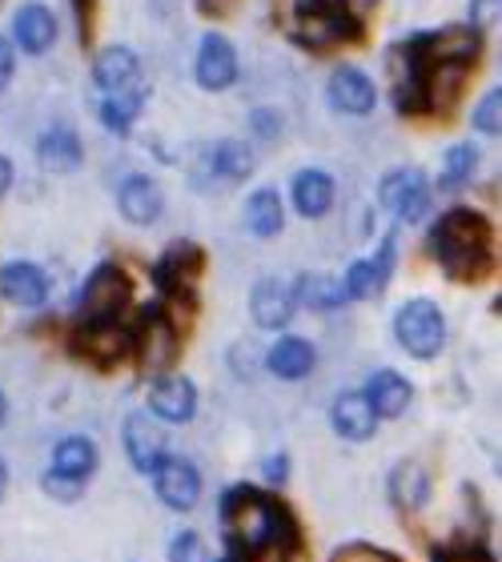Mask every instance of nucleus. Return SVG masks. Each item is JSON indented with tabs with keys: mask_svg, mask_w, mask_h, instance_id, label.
<instances>
[{
	"mask_svg": "<svg viewBox=\"0 0 502 562\" xmlns=\"http://www.w3.org/2000/svg\"><path fill=\"white\" fill-rule=\"evenodd\" d=\"M217 518L225 527V542H230V554L237 559H261V554H290L302 551V527H298V515L290 510V503H281L274 491H261V486H249V482H237L230 491H222L217 498Z\"/></svg>",
	"mask_w": 502,
	"mask_h": 562,
	"instance_id": "f257e3e1",
	"label": "nucleus"
},
{
	"mask_svg": "<svg viewBox=\"0 0 502 562\" xmlns=\"http://www.w3.org/2000/svg\"><path fill=\"white\" fill-rule=\"evenodd\" d=\"M426 254L450 281H479L491 270V222L479 210L455 205L443 217H434L426 234Z\"/></svg>",
	"mask_w": 502,
	"mask_h": 562,
	"instance_id": "f03ea898",
	"label": "nucleus"
},
{
	"mask_svg": "<svg viewBox=\"0 0 502 562\" xmlns=\"http://www.w3.org/2000/svg\"><path fill=\"white\" fill-rule=\"evenodd\" d=\"M394 341L414 362H434L446 350V314L434 297H410L394 310Z\"/></svg>",
	"mask_w": 502,
	"mask_h": 562,
	"instance_id": "7ed1b4c3",
	"label": "nucleus"
},
{
	"mask_svg": "<svg viewBox=\"0 0 502 562\" xmlns=\"http://www.w3.org/2000/svg\"><path fill=\"white\" fill-rule=\"evenodd\" d=\"M177 350H181V338H177V326L169 322V314L161 305H145L141 322L129 329V353L137 358L141 374H169V366L177 362Z\"/></svg>",
	"mask_w": 502,
	"mask_h": 562,
	"instance_id": "20e7f679",
	"label": "nucleus"
},
{
	"mask_svg": "<svg viewBox=\"0 0 502 562\" xmlns=\"http://www.w3.org/2000/svg\"><path fill=\"white\" fill-rule=\"evenodd\" d=\"M129 302H133V278L118 261H101L77 293V322H121Z\"/></svg>",
	"mask_w": 502,
	"mask_h": 562,
	"instance_id": "39448f33",
	"label": "nucleus"
},
{
	"mask_svg": "<svg viewBox=\"0 0 502 562\" xmlns=\"http://www.w3.org/2000/svg\"><path fill=\"white\" fill-rule=\"evenodd\" d=\"M406 48L422 69H431V65H462V69H470L482 53V29L479 24H446V29L410 36Z\"/></svg>",
	"mask_w": 502,
	"mask_h": 562,
	"instance_id": "423d86ee",
	"label": "nucleus"
},
{
	"mask_svg": "<svg viewBox=\"0 0 502 562\" xmlns=\"http://www.w3.org/2000/svg\"><path fill=\"white\" fill-rule=\"evenodd\" d=\"M431 198H434V189L419 165L390 169V173L382 177V186H378V205H382L386 213H394L402 225L422 222V217L431 213Z\"/></svg>",
	"mask_w": 502,
	"mask_h": 562,
	"instance_id": "0eeeda50",
	"label": "nucleus"
},
{
	"mask_svg": "<svg viewBox=\"0 0 502 562\" xmlns=\"http://www.w3.org/2000/svg\"><path fill=\"white\" fill-rule=\"evenodd\" d=\"M153 494L161 498V506L177 510V515H189L193 506L201 503V491H205V482H201V470L181 454H165L157 467H153Z\"/></svg>",
	"mask_w": 502,
	"mask_h": 562,
	"instance_id": "6e6552de",
	"label": "nucleus"
},
{
	"mask_svg": "<svg viewBox=\"0 0 502 562\" xmlns=\"http://www.w3.org/2000/svg\"><path fill=\"white\" fill-rule=\"evenodd\" d=\"M121 446H125L129 467L137 474H153V467L169 454V442H165V422H157L149 411H133L121 426Z\"/></svg>",
	"mask_w": 502,
	"mask_h": 562,
	"instance_id": "1a4fd4ad",
	"label": "nucleus"
},
{
	"mask_svg": "<svg viewBox=\"0 0 502 562\" xmlns=\"http://www.w3.org/2000/svg\"><path fill=\"white\" fill-rule=\"evenodd\" d=\"M201 266H205V249L198 241H174L153 266V281L165 297H193V281L201 278Z\"/></svg>",
	"mask_w": 502,
	"mask_h": 562,
	"instance_id": "9d476101",
	"label": "nucleus"
},
{
	"mask_svg": "<svg viewBox=\"0 0 502 562\" xmlns=\"http://www.w3.org/2000/svg\"><path fill=\"white\" fill-rule=\"evenodd\" d=\"M145 411L165 426H186L198 414V386L186 374H157L145 394Z\"/></svg>",
	"mask_w": 502,
	"mask_h": 562,
	"instance_id": "9b49d317",
	"label": "nucleus"
},
{
	"mask_svg": "<svg viewBox=\"0 0 502 562\" xmlns=\"http://www.w3.org/2000/svg\"><path fill=\"white\" fill-rule=\"evenodd\" d=\"M326 101L342 117H366L378 109V85L358 65H338L326 81Z\"/></svg>",
	"mask_w": 502,
	"mask_h": 562,
	"instance_id": "f8f14e48",
	"label": "nucleus"
},
{
	"mask_svg": "<svg viewBox=\"0 0 502 562\" xmlns=\"http://www.w3.org/2000/svg\"><path fill=\"white\" fill-rule=\"evenodd\" d=\"M431 494H434V482H431V470L422 467L419 458H402L394 462V470L386 474V498L394 506L398 515H422L426 506H431Z\"/></svg>",
	"mask_w": 502,
	"mask_h": 562,
	"instance_id": "ddd939ff",
	"label": "nucleus"
},
{
	"mask_svg": "<svg viewBox=\"0 0 502 562\" xmlns=\"http://www.w3.org/2000/svg\"><path fill=\"white\" fill-rule=\"evenodd\" d=\"M298 293H293V281L281 278H261L249 293V317H254L257 329H269V334H281L290 326L293 314H298Z\"/></svg>",
	"mask_w": 502,
	"mask_h": 562,
	"instance_id": "4468645a",
	"label": "nucleus"
},
{
	"mask_svg": "<svg viewBox=\"0 0 502 562\" xmlns=\"http://www.w3.org/2000/svg\"><path fill=\"white\" fill-rule=\"evenodd\" d=\"M193 77L205 93H225L237 81V48L225 33H205L193 60Z\"/></svg>",
	"mask_w": 502,
	"mask_h": 562,
	"instance_id": "2eb2a0df",
	"label": "nucleus"
},
{
	"mask_svg": "<svg viewBox=\"0 0 502 562\" xmlns=\"http://www.w3.org/2000/svg\"><path fill=\"white\" fill-rule=\"evenodd\" d=\"M254 149H249L246 140L237 137H225V140H213L210 149L201 153V186H217V181H225V186H237V181H246L249 173H254Z\"/></svg>",
	"mask_w": 502,
	"mask_h": 562,
	"instance_id": "dca6fc26",
	"label": "nucleus"
},
{
	"mask_svg": "<svg viewBox=\"0 0 502 562\" xmlns=\"http://www.w3.org/2000/svg\"><path fill=\"white\" fill-rule=\"evenodd\" d=\"M72 350L81 353L85 362H97V366L125 362L129 358V326H121V322H77Z\"/></svg>",
	"mask_w": 502,
	"mask_h": 562,
	"instance_id": "f3484780",
	"label": "nucleus"
},
{
	"mask_svg": "<svg viewBox=\"0 0 502 562\" xmlns=\"http://www.w3.org/2000/svg\"><path fill=\"white\" fill-rule=\"evenodd\" d=\"M57 16L41 0H29V4L12 12V45L29 53V57H45L48 48L57 45Z\"/></svg>",
	"mask_w": 502,
	"mask_h": 562,
	"instance_id": "a211bd4d",
	"label": "nucleus"
},
{
	"mask_svg": "<svg viewBox=\"0 0 502 562\" xmlns=\"http://www.w3.org/2000/svg\"><path fill=\"white\" fill-rule=\"evenodd\" d=\"M330 430L338 434L342 442H370L375 438L378 414L362 390H342L338 398L330 402Z\"/></svg>",
	"mask_w": 502,
	"mask_h": 562,
	"instance_id": "6ab92c4d",
	"label": "nucleus"
},
{
	"mask_svg": "<svg viewBox=\"0 0 502 562\" xmlns=\"http://www.w3.org/2000/svg\"><path fill=\"white\" fill-rule=\"evenodd\" d=\"M48 293H53V281L33 261H9V266H0V297L9 305H16V310H41L48 302Z\"/></svg>",
	"mask_w": 502,
	"mask_h": 562,
	"instance_id": "aec40b11",
	"label": "nucleus"
},
{
	"mask_svg": "<svg viewBox=\"0 0 502 562\" xmlns=\"http://www.w3.org/2000/svg\"><path fill=\"white\" fill-rule=\"evenodd\" d=\"M118 210H121V217H125L129 225L145 229V225L157 222V217H161V210H165L161 186H157L149 173H129L125 181L118 186Z\"/></svg>",
	"mask_w": 502,
	"mask_h": 562,
	"instance_id": "412c9836",
	"label": "nucleus"
},
{
	"mask_svg": "<svg viewBox=\"0 0 502 562\" xmlns=\"http://www.w3.org/2000/svg\"><path fill=\"white\" fill-rule=\"evenodd\" d=\"M334 198H338V186H334V177H330L326 169L310 165V169H298V173H293L290 201H293V210H298V217H305V222L326 217V213L334 210Z\"/></svg>",
	"mask_w": 502,
	"mask_h": 562,
	"instance_id": "4be33fe9",
	"label": "nucleus"
},
{
	"mask_svg": "<svg viewBox=\"0 0 502 562\" xmlns=\"http://www.w3.org/2000/svg\"><path fill=\"white\" fill-rule=\"evenodd\" d=\"M362 394L370 398V406H375L378 422H394L402 418V414L410 411V402H414V386H410L406 374H398V370H375V374L366 378Z\"/></svg>",
	"mask_w": 502,
	"mask_h": 562,
	"instance_id": "5701e85b",
	"label": "nucleus"
},
{
	"mask_svg": "<svg viewBox=\"0 0 502 562\" xmlns=\"http://www.w3.org/2000/svg\"><path fill=\"white\" fill-rule=\"evenodd\" d=\"M317 350L310 338H298V334H281L274 346L266 350V370L281 382H302V378L314 374Z\"/></svg>",
	"mask_w": 502,
	"mask_h": 562,
	"instance_id": "b1692460",
	"label": "nucleus"
},
{
	"mask_svg": "<svg viewBox=\"0 0 502 562\" xmlns=\"http://www.w3.org/2000/svg\"><path fill=\"white\" fill-rule=\"evenodd\" d=\"M36 157H41V165H45L48 173H77L85 165L81 133L72 130V125H53V130H45L41 140H36Z\"/></svg>",
	"mask_w": 502,
	"mask_h": 562,
	"instance_id": "393cba45",
	"label": "nucleus"
},
{
	"mask_svg": "<svg viewBox=\"0 0 502 562\" xmlns=\"http://www.w3.org/2000/svg\"><path fill=\"white\" fill-rule=\"evenodd\" d=\"M141 81V60L133 48L125 45H105L93 57V85L101 93H121Z\"/></svg>",
	"mask_w": 502,
	"mask_h": 562,
	"instance_id": "a878e982",
	"label": "nucleus"
},
{
	"mask_svg": "<svg viewBox=\"0 0 502 562\" xmlns=\"http://www.w3.org/2000/svg\"><path fill=\"white\" fill-rule=\"evenodd\" d=\"M101 467V450H97L93 438H85V434H69V438H60L53 446V462L48 470H57L65 479H77V482H89Z\"/></svg>",
	"mask_w": 502,
	"mask_h": 562,
	"instance_id": "bb28decb",
	"label": "nucleus"
},
{
	"mask_svg": "<svg viewBox=\"0 0 502 562\" xmlns=\"http://www.w3.org/2000/svg\"><path fill=\"white\" fill-rule=\"evenodd\" d=\"M246 229L261 241L278 237L286 229V205H281V193L274 186L254 189L246 198Z\"/></svg>",
	"mask_w": 502,
	"mask_h": 562,
	"instance_id": "cd10ccee",
	"label": "nucleus"
},
{
	"mask_svg": "<svg viewBox=\"0 0 502 562\" xmlns=\"http://www.w3.org/2000/svg\"><path fill=\"white\" fill-rule=\"evenodd\" d=\"M149 101V89L145 85H133V89H121V93H105L101 101V125H105L113 137H129L133 133V121L141 117V109Z\"/></svg>",
	"mask_w": 502,
	"mask_h": 562,
	"instance_id": "c85d7f7f",
	"label": "nucleus"
},
{
	"mask_svg": "<svg viewBox=\"0 0 502 562\" xmlns=\"http://www.w3.org/2000/svg\"><path fill=\"white\" fill-rule=\"evenodd\" d=\"M293 293H298V305L317 310V314H326V310H342V305H346L342 281L330 278V273H302V278L293 281Z\"/></svg>",
	"mask_w": 502,
	"mask_h": 562,
	"instance_id": "c756f323",
	"label": "nucleus"
},
{
	"mask_svg": "<svg viewBox=\"0 0 502 562\" xmlns=\"http://www.w3.org/2000/svg\"><path fill=\"white\" fill-rule=\"evenodd\" d=\"M479 145H470V140H458V145H450V149L443 153V165H438V189H446V193H455V189H462L475 177V169H479Z\"/></svg>",
	"mask_w": 502,
	"mask_h": 562,
	"instance_id": "7c9ffc66",
	"label": "nucleus"
},
{
	"mask_svg": "<svg viewBox=\"0 0 502 562\" xmlns=\"http://www.w3.org/2000/svg\"><path fill=\"white\" fill-rule=\"evenodd\" d=\"M338 281H342L346 302H366V297H378V281H375V266H370V258L350 261V270L342 273Z\"/></svg>",
	"mask_w": 502,
	"mask_h": 562,
	"instance_id": "2f4dec72",
	"label": "nucleus"
},
{
	"mask_svg": "<svg viewBox=\"0 0 502 562\" xmlns=\"http://www.w3.org/2000/svg\"><path fill=\"white\" fill-rule=\"evenodd\" d=\"M431 562H494V554L482 539H458L446 542V547H434Z\"/></svg>",
	"mask_w": 502,
	"mask_h": 562,
	"instance_id": "473e14b6",
	"label": "nucleus"
},
{
	"mask_svg": "<svg viewBox=\"0 0 502 562\" xmlns=\"http://www.w3.org/2000/svg\"><path fill=\"white\" fill-rule=\"evenodd\" d=\"M470 121H475V130H479L482 137H499V133H502V89H499V85L482 93V101L475 105Z\"/></svg>",
	"mask_w": 502,
	"mask_h": 562,
	"instance_id": "72a5a7b5",
	"label": "nucleus"
},
{
	"mask_svg": "<svg viewBox=\"0 0 502 562\" xmlns=\"http://www.w3.org/2000/svg\"><path fill=\"white\" fill-rule=\"evenodd\" d=\"M330 562H402L394 551H382L375 542H346L338 551L330 554Z\"/></svg>",
	"mask_w": 502,
	"mask_h": 562,
	"instance_id": "f704fd0d",
	"label": "nucleus"
},
{
	"mask_svg": "<svg viewBox=\"0 0 502 562\" xmlns=\"http://www.w3.org/2000/svg\"><path fill=\"white\" fill-rule=\"evenodd\" d=\"M41 491H45L53 503H77V498L85 494V482L65 479V474H57V470H45V474H41Z\"/></svg>",
	"mask_w": 502,
	"mask_h": 562,
	"instance_id": "c9c22d12",
	"label": "nucleus"
},
{
	"mask_svg": "<svg viewBox=\"0 0 502 562\" xmlns=\"http://www.w3.org/2000/svg\"><path fill=\"white\" fill-rule=\"evenodd\" d=\"M370 266H375V281H378V293L390 285V278H394V266H398V237L386 234L382 246L375 249V258H370Z\"/></svg>",
	"mask_w": 502,
	"mask_h": 562,
	"instance_id": "e433bc0d",
	"label": "nucleus"
},
{
	"mask_svg": "<svg viewBox=\"0 0 502 562\" xmlns=\"http://www.w3.org/2000/svg\"><path fill=\"white\" fill-rule=\"evenodd\" d=\"M169 562H205V542L198 530H177L169 542Z\"/></svg>",
	"mask_w": 502,
	"mask_h": 562,
	"instance_id": "4c0bfd02",
	"label": "nucleus"
},
{
	"mask_svg": "<svg viewBox=\"0 0 502 562\" xmlns=\"http://www.w3.org/2000/svg\"><path fill=\"white\" fill-rule=\"evenodd\" d=\"M290 470H293L290 454L261 458V479H266V486H286V482H290Z\"/></svg>",
	"mask_w": 502,
	"mask_h": 562,
	"instance_id": "58836bf2",
	"label": "nucleus"
},
{
	"mask_svg": "<svg viewBox=\"0 0 502 562\" xmlns=\"http://www.w3.org/2000/svg\"><path fill=\"white\" fill-rule=\"evenodd\" d=\"M12 77H16V45L9 36H0V93L12 85Z\"/></svg>",
	"mask_w": 502,
	"mask_h": 562,
	"instance_id": "ea45409f",
	"label": "nucleus"
},
{
	"mask_svg": "<svg viewBox=\"0 0 502 562\" xmlns=\"http://www.w3.org/2000/svg\"><path fill=\"white\" fill-rule=\"evenodd\" d=\"M249 125L257 130V137L274 140L281 133V117L274 113V109H254V117H249Z\"/></svg>",
	"mask_w": 502,
	"mask_h": 562,
	"instance_id": "a19ab883",
	"label": "nucleus"
},
{
	"mask_svg": "<svg viewBox=\"0 0 502 562\" xmlns=\"http://www.w3.org/2000/svg\"><path fill=\"white\" fill-rule=\"evenodd\" d=\"M378 4H382V0H334V9L346 12V16H354L358 24H362L366 16H375Z\"/></svg>",
	"mask_w": 502,
	"mask_h": 562,
	"instance_id": "79ce46f5",
	"label": "nucleus"
},
{
	"mask_svg": "<svg viewBox=\"0 0 502 562\" xmlns=\"http://www.w3.org/2000/svg\"><path fill=\"white\" fill-rule=\"evenodd\" d=\"M12 177H16V169H12V161L0 153V201L9 198V189H12Z\"/></svg>",
	"mask_w": 502,
	"mask_h": 562,
	"instance_id": "37998d69",
	"label": "nucleus"
},
{
	"mask_svg": "<svg viewBox=\"0 0 502 562\" xmlns=\"http://www.w3.org/2000/svg\"><path fill=\"white\" fill-rule=\"evenodd\" d=\"M237 0H198V9L201 12H210V16H225V12L234 9Z\"/></svg>",
	"mask_w": 502,
	"mask_h": 562,
	"instance_id": "c03bdc74",
	"label": "nucleus"
},
{
	"mask_svg": "<svg viewBox=\"0 0 502 562\" xmlns=\"http://www.w3.org/2000/svg\"><path fill=\"white\" fill-rule=\"evenodd\" d=\"M72 12H77V24H81V36L89 33V9H93V0H69Z\"/></svg>",
	"mask_w": 502,
	"mask_h": 562,
	"instance_id": "a18cd8bd",
	"label": "nucleus"
},
{
	"mask_svg": "<svg viewBox=\"0 0 502 562\" xmlns=\"http://www.w3.org/2000/svg\"><path fill=\"white\" fill-rule=\"evenodd\" d=\"M9 462H4V458H0V503H4V494H9Z\"/></svg>",
	"mask_w": 502,
	"mask_h": 562,
	"instance_id": "49530a36",
	"label": "nucleus"
},
{
	"mask_svg": "<svg viewBox=\"0 0 502 562\" xmlns=\"http://www.w3.org/2000/svg\"><path fill=\"white\" fill-rule=\"evenodd\" d=\"M9 422V398H4V390H0V426Z\"/></svg>",
	"mask_w": 502,
	"mask_h": 562,
	"instance_id": "de8ad7c7",
	"label": "nucleus"
},
{
	"mask_svg": "<svg viewBox=\"0 0 502 562\" xmlns=\"http://www.w3.org/2000/svg\"><path fill=\"white\" fill-rule=\"evenodd\" d=\"M217 562H246V559H237V554H225V559H217Z\"/></svg>",
	"mask_w": 502,
	"mask_h": 562,
	"instance_id": "09e8293b",
	"label": "nucleus"
},
{
	"mask_svg": "<svg viewBox=\"0 0 502 562\" xmlns=\"http://www.w3.org/2000/svg\"><path fill=\"white\" fill-rule=\"evenodd\" d=\"M286 562H290V559H286Z\"/></svg>",
	"mask_w": 502,
	"mask_h": 562,
	"instance_id": "8fccbe9b",
	"label": "nucleus"
}]
</instances>
